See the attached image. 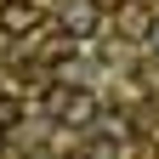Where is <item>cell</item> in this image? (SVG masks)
<instances>
[{"mask_svg": "<svg viewBox=\"0 0 159 159\" xmlns=\"http://www.w3.org/2000/svg\"><path fill=\"white\" fill-rule=\"evenodd\" d=\"M51 119H63V125H91L97 119V97L80 91V85H57L51 91Z\"/></svg>", "mask_w": 159, "mask_h": 159, "instance_id": "obj_1", "label": "cell"}, {"mask_svg": "<svg viewBox=\"0 0 159 159\" xmlns=\"http://www.w3.org/2000/svg\"><path fill=\"white\" fill-rule=\"evenodd\" d=\"M102 29V0H63V40H91Z\"/></svg>", "mask_w": 159, "mask_h": 159, "instance_id": "obj_2", "label": "cell"}, {"mask_svg": "<svg viewBox=\"0 0 159 159\" xmlns=\"http://www.w3.org/2000/svg\"><path fill=\"white\" fill-rule=\"evenodd\" d=\"M40 29V6L34 0H0V34H34Z\"/></svg>", "mask_w": 159, "mask_h": 159, "instance_id": "obj_3", "label": "cell"}, {"mask_svg": "<svg viewBox=\"0 0 159 159\" xmlns=\"http://www.w3.org/2000/svg\"><path fill=\"white\" fill-rule=\"evenodd\" d=\"M114 29H119V40H148L153 34V11L148 6H119L114 11Z\"/></svg>", "mask_w": 159, "mask_h": 159, "instance_id": "obj_4", "label": "cell"}, {"mask_svg": "<svg viewBox=\"0 0 159 159\" xmlns=\"http://www.w3.org/2000/svg\"><path fill=\"white\" fill-rule=\"evenodd\" d=\"M17 119H23V102L17 97H0V131H11Z\"/></svg>", "mask_w": 159, "mask_h": 159, "instance_id": "obj_5", "label": "cell"}, {"mask_svg": "<svg viewBox=\"0 0 159 159\" xmlns=\"http://www.w3.org/2000/svg\"><path fill=\"white\" fill-rule=\"evenodd\" d=\"M153 40H159V17H153Z\"/></svg>", "mask_w": 159, "mask_h": 159, "instance_id": "obj_6", "label": "cell"}, {"mask_svg": "<svg viewBox=\"0 0 159 159\" xmlns=\"http://www.w3.org/2000/svg\"><path fill=\"white\" fill-rule=\"evenodd\" d=\"M0 148H6V131H0Z\"/></svg>", "mask_w": 159, "mask_h": 159, "instance_id": "obj_7", "label": "cell"}]
</instances>
